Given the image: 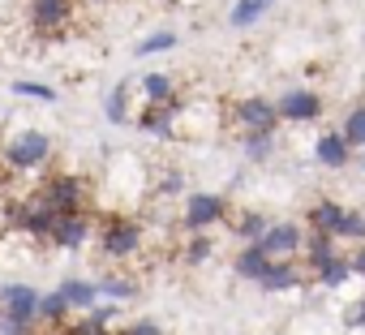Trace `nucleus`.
<instances>
[{
	"label": "nucleus",
	"mask_w": 365,
	"mask_h": 335,
	"mask_svg": "<svg viewBox=\"0 0 365 335\" xmlns=\"http://www.w3.org/2000/svg\"><path fill=\"white\" fill-rule=\"evenodd\" d=\"M224 220V198L220 194H190L185 202V228L190 232H207Z\"/></svg>",
	"instance_id": "4"
},
{
	"label": "nucleus",
	"mask_w": 365,
	"mask_h": 335,
	"mask_svg": "<svg viewBox=\"0 0 365 335\" xmlns=\"http://www.w3.org/2000/svg\"><path fill=\"white\" fill-rule=\"evenodd\" d=\"M258 284H262L267 292H284V288H297V284H301V271H297L292 262H275V258H271V267L262 271Z\"/></svg>",
	"instance_id": "13"
},
{
	"label": "nucleus",
	"mask_w": 365,
	"mask_h": 335,
	"mask_svg": "<svg viewBox=\"0 0 365 335\" xmlns=\"http://www.w3.org/2000/svg\"><path fill=\"white\" fill-rule=\"evenodd\" d=\"M103 112H108V120H125L129 116V91L125 86H116V91H108V103H103Z\"/></svg>",
	"instance_id": "25"
},
{
	"label": "nucleus",
	"mask_w": 365,
	"mask_h": 335,
	"mask_svg": "<svg viewBox=\"0 0 365 335\" xmlns=\"http://www.w3.org/2000/svg\"><path fill=\"white\" fill-rule=\"evenodd\" d=\"M275 112H279V120H297V125H301V120H314V116L322 112V99H318L314 91H301V86H297V91H284V95H279Z\"/></svg>",
	"instance_id": "6"
},
{
	"label": "nucleus",
	"mask_w": 365,
	"mask_h": 335,
	"mask_svg": "<svg viewBox=\"0 0 365 335\" xmlns=\"http://www.w3.org/2000/svg\"><path fill=\"white\" fill-rule=\"evenodd\" d=\"M69 14H73V0H35V5H31V22H35L39 31H56V26H65Z\"/></svg>",
	"instance_id": "10"
},
{
	"label": "nucleus",
	"mask_w": 365,
	"mask_h": 335,
	"mask_svg": "<svg viewBox=\"0 0 365 335\" xmlns=\"http://www.w3.org/2000/svg\"><path fill=\"white\" fill-rule=\"evenodd\" d=\"M232 120L245 129V133H275V120H279V112H275V103L271 99H241L237 108H232Z\"/></svg>",
	"instance_id": "3"
},
{
	"label": "nucleus",
	"mask_w": 365,
	"mask_h": 335,
	"mask_svg": "<svg viewBox=\"0 0 365 335\" xmlns=\"http://www.w3.org/2000/svg\"><path fill=\"white\" fill-rule=\"evenodd\" d=\"M348 275H352V262H348V258H339V254H331V258L318 267V279H322L327 288H339Z\"/></svg>",
	"instance_id": "19"
},
{
	"label": "nucleus",
	"mask_w": 365,
	"mask_h": 335,
	"mask_svg": "<svg viewBox=\"0 0 365 335\" xmlns=\"http://www.w3.org/2000/svg\"><path fill=\"white\" fill-rule=\"evenodd\" d=\"M142 95L150 103H172V78L168 73H146L142 78Z\"/></svg>",
	"instance_id": "20"
},
{
	"label": "nucleus",
	"mask_w": 365,
	"mask_h": 335,
	"mask_svg": "<svg viewBox=\"0 0 365 335\" xmlns=\"http://www.w3.org/2000/svg\"><path fill=\"white\" fill-rule=\"evenodd\" d=\"M138 245H142V228L133 220H112L103 228V249L112 258H129V254H138Z\"/></svg>",
	"instance_id": "7"
},
{
	"label": "nucleus",
	"mask_w": 365,
	"mask_h": 335,
	"mask_svg": "<svg viewBox=\"0 0 365 335\" xmlns=\"http://www.w3.org/2000/svg\"><path fill=\"white\" fill-rule=\"evenodd\" d=\"M82 198H86V181H82V177H52V181L39 190L35 202H43V207L56 211V215H73V211H82Z\"/></svg>",
	"instance_id": "2"
},
{
	"label": "nucleus",
	"mask_w": 365,
	"mask_h": 335,
	"mask_svg": "<svg viewBox=\"0 0 365 335\" xmlns=\"http://www.w3.org/2000/svg\"><path fill=\"white\" fill-rule=\"evenodd\" d=\"M138 288L129 279H99V297H112V301H129Z\"/></svg>",
	"instance_id": "29"
},
{
	"label": "nucleus",
	"mask_w": 365,
	"mask_h": 335,
	"mask_svg": "<svg viewBox=\"0 0 365 335\" xmlns=\"http://www.w3.org/2000/svg\"><path fill=\"white\" fill-rule=\"evenodd\" d=\"M258 18H262L258 0H237V5H232V14H228V22H232V26H254Z\"/></svg>",
	"instance_id": "26"
},
{
	"label": "nucleus",
	"mask_w": 365,
	"mask_h": 335,
	"mask_svg": "<svg viewBox=\"0 0 365 335\" xmlns=\"http://www.w3.org/2000/svg\"><path fill=\"white\" fill-rule=\"evenodd\" d=\"M61 297L69 301V309H95L99 284H95V279H65V284H61Z\"/></svg>",
	"instance_id": "12"
},
{
	"label": "nucleus",
	"mask_w": 365,
	"mask_h": 335,
	"mask_svg": "<svg viewBox=\"0 0 365 335\" xmlns=\"http://www.w3.org/2000/svg\"><path fill=\"white\" fill-rule=\"evenodd\" d=\"M125 335H159V326H155V322H133Z\"/></svg>",
	"instance_id": "32"
},
{
	"label": "nucleus",
	"mask_w": 365,
	"mask_h": 335,
	"mask_svg": "<svg viewBox=\"0 0 365 335\" xmlns=\"http://www.w3.org/2000/svg\"><path fill=\"white\" fill-rule=\"evenodd\" d=\"M52 155V138L39 133V129H22L9 146H5V163L14 172H31V168H43Z\"/></svg>",
	"instance_id": "1"
},
{
	"label": "nucleus",
	"mask_w": 365,
	"mask_h": 335,
	"mask_svg": "<svg viewBox=\"0 0 365 335\" xmlns=\"http://www.w3.org/2000/svg\"><path fill=\"white\" fill-rule=\"evenodd\" d=\"M339 133L348 138V146H365V108H352L344 116V129Z\"/></svg>",
	"instance_id": "22"
},
{
	"label": "nucleus",
	"mask_w": 365,
	"mask_h": 335,
	"mask_svg": "<svg viewBox=\"0 0 365 335\" xmlns=\"http://www.w3.org/2000/svg\"><path fill=\"white\" fill-rule=\"evenodd\" d=\"M339 215H344V207H339V202H318V207H309V228H318V232H331V237H335Z\"/></svg>",
	"instance_id": "18"
},
{
	"label": "nucleus",
	"mask_w": 365,
	"mask_h": 335,
	"mask_svg": "<svg viewBox=\"0 0 365 335\" xmlns=\"http://www.w3.org/2000/svg\"><path fill=\"white\" fill-rule=\"evenodd\" d=\"M172 120H176V108H172V103H150V108L138 116V125H142L146 133H159V138L172 133Z\"/></svg>",
	"instance_id": "14"
},
{
	"label": "nucleus",
	"mask_w": 365,
	"mask_h": 335,
	"mask_svg": "<svg viewBox=\"0 0 365 335\" xmlns=\"http://www.w3.org/2000/svg\"><path fill=\"white\" fill-rule=\"evenodd\" d=\"M232 232H237V237H245V241H258V237L267 232V220H262V215H241Z\"/></svg>",
	"instance_id": "28"
},
{
	"label": "nucleus",
	"mask_w": 365,
	"mask_h": 335,
	"mask_svg": "<svg viewBox=\"0 0 365 335\" xmlns=\"http://www.w3.org/2000/svg\"><path fill=\"white\" fill-rule=\"evenodd\" d=\"M207 258H211V241H207V232H194V241H190V249H185V262L198 267V262H207Z\"/></svg>",
	"instance_id": "30"
},
{
	"label": "nucleus",
	"mask_w": 365,
	"mask_h": 335,
	"mask_svg": "<svg viewBox=\"0 0 365 335\" xmlns=\"http://www.w3.org/2000/svg\"><path fill=\"white\" fill-rule=\"evenodd\" d=\"M267 267H271V258H267V249L258 241H250V249H241V258H237V275L241 279H262Z\"/></svg>",
	"instance_id": "15"
},
{
	"label": "nucleus",
	"mask_w": 365,
	"mask_h": 335,
	"mask_svg": "<svg viewBox=\"0 0 365 335\" xmlns=\"http://www.w3.org/2000/svg\"><path fill=\"white\" fill-rule=\"evenodd\" d=\"M271 5H275V0H258V9H262V14H267V9H271Z\"/></svg>",
	"instance_id": "35"
},
{
	"label": "nucleus",
	"mask_w": 365,
	"mask_h": 335,
	"mask_svg": "<svg viewBox=\"0 0 365 335\" xmlns=\"http://www.w3.org/2000/svg\"><path fill=\"white\" fill-rule=\"evenodd\" d=\"M176 48V35L172 31H159V35H146L138 43V56H155V52H172Z\"/></svg>",
	"instance_id": "24"
},
{
	"label": "nucleus",
	"mask_w": 365,
	"mask_h": 335,
	"mask_svg": "<svg viewBox=\"0 0 365 335\" xmlns=\"http://www.w3.org/2000/svg\"><path fill=\"white\" fill-rule=\"evenodd\" d=\"M361 237H365V215L344 211L339 224H335V241H361Z\"/></svg>",
	"instance_id": "21"
},
{
	"label": "nucleus",
	"mask_w": 365,
	"mask_h": 335,
	"mask_svg": "<svg viewBox=\"0 0 365 335\" xmlns=\"http://www.w3.org/2000/svg\"><path fill=\"white\" fill-rule=\"evenodd\" d=\"M301 245H305V254H309V267H314V271L335 254V237H331V232H318V228H309V237H305Z\"/></svg>",
	"instance_id": "16"
},
{
	"label": "nucleus",
	"mask_w": 365,
	"mask_h": 335,
	"mask_svg": "<svg viewBox=\"0 0 365 335\" xmlns=\"http://www.w3.org/2000/svg\"><path fill=\"white\" fill-rule=\"evenodd\" d=\"M314 155L327 163V168H344L348 159H352V146H348V138L335 129V133H322L318 138V146H314Z\"/></svg>",
	"instance_id": "11"
},
{
	"label": "nucleus",
	"mask_w": 365,
	"mask_h": 335,
	"mask_svg": "<svg viewBox=\"0 0 365 335\" xmlns=\"http://www.w3.org/2000/svg\"><path fill=\"white\" fill-rule=\"evenodd\" d=\"M61 249H82L86 241H91V220L82 215V211H73V215H56V224H52V232H48Z\"/></svg>",
	"instance_id": "8"
},
{
	"label": "nucleus",
	"mask_w": 365,
	"mask_h": 335,
	"mask_svg": "<svg viewBox=\"0 0 365 335\" xmlns=\"http://www.w3.org/2000/svg\"><path fill=\"white\" fill-rule=\"evenodd\" d=\"M348 322H352V326H365V301H361V305L352 309V318H348Z\"/></svg>",
	"instance_id": "33"
},
{
	"label": "nucleus",
	"mask_w": 365,
	"mask_h": 335,
	"mask_svg": "<svg viewBox=\"0 0 365 335\" xmlns=\"http://www.w3.org/2000/svg\"><path fill=\"white\" fill-rule=\"evenodd\" d=\"M275 150V133H245V155L250 159H267Z\"/></svg>",
	"instance_id": "27"
},
{
	"label": "nucleus",
	"mask_w": 365,
	"mask_h": 335,
	"mask_svg": "<svg viewBox=\"0 0 365 335\" xmlns=\"http://www.w3.org/2000/svg\"><path fill=\"white\" fill-rule=\"evenodd\" d=\"M0 335H31V322H22V318L0 309Z\"/></svg>",
	"instance_id": "31"
},
{
	"label": "nucleus",
	"mask_w": 365,
	"mask_h": 335,
	"mask_svg": "<svg viewBox=\"0 0 365 335\" xmlns=\"http://www.w3.org/2000/svg\"><path fill=\"white\" fill-rule=\"evenodd\" d=\"M301 241H305L301 224H267V232L258 237V245L267 249V258H288V254L301 249Z\"/></svg>",
	"instance_id": "5"
},
{
	"label": "nucleus",
	"mask_w": 365,
	"mask_h": 335,
	"mask_svg": "<svg viewBox=\"0 0 365 335\" xmlns=\"http://www.w3.org/2000/svg\"><path fill=\"white\" fill-rule=\"evenodd\" d=\"M14 95H18V99H43V103H56V91H52V86H43V82H26V78L14 82Z\"/></svg>",
	"instance_id": "23"
},
{
	"label": "nucleus",
	"mask_w": 365,
	"mask_h": 335,
	"mask_svg": "<svg viewBox=\"0 0 365 335\" xmlns=\"http://www.w3.org/2000/svg\"><path fill=\"white\" fill-rule=\"evenodd\" d=\"M65 314H69V301L61 297V288H56V292H39L35 318H43V322H65Z\"/></svg>",
	"instance_id": "17"
},
{
	"label": "nucleus",
	"mask_w": 365,
	"mask_h": 335,
	"mask_svg": "<svg viewBox=\"0 0 365 335\" xmlns=\"http://www.w3.org/2000/svg\"><path fill=\"white\" fill-rule=\"evenodd\" d=\"M348 262H352V275H365V249H361L356 258H348Z\"/></svg>",
	"instance_id": "34"
},
{
	"label": "nucleus",
	"mask_w": 365,
	"mask_h": 335,
	"mask_svg": "<svg viewBox=\"0 0 365 335\" xmlns=\"http://www.w3.org/2000/svg\"><path fill=\"white\" fill-rule=\"evenodd\" d=\"M361 168H365V155H361Z\"/></svg>",
	"instance_id": "36"
},
{
	"label": "nucleus",
	"mask_w": 365,
	"mask_h": 335,
	"mask_svg": "<svg viewBox=\"0 0 365 335\" xmlns=\"http://www.w3.org/2000/svg\"><path fill=\"white\" fill-rule=\"evenodd\" d=\"M35 301H39V292L31 284H5L0 288V309L22 318V322H35Z\"/></svg>",
	"instance_id": "9"
}]
</instances>
